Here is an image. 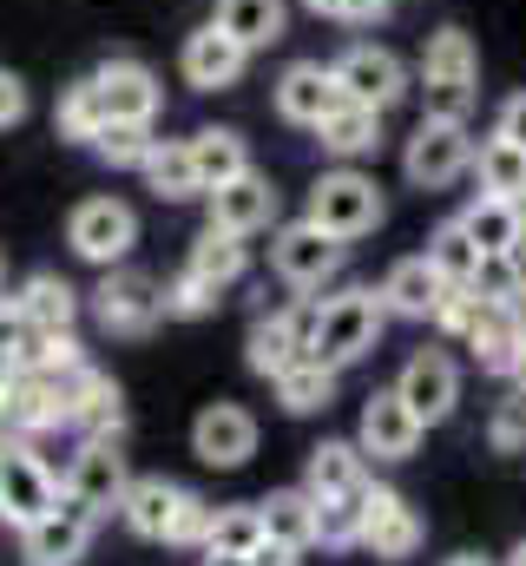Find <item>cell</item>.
<instances>
[{"instance_id":"obj_21","label":"cell","mask_w":526,"mask_h":566,"mask_svg":"<svg viewBox=\"0 0 526 566\" xmlns=\"http://www.w3.org/2000/svg\"><path fill=\"white\" fill-rule=\"evenodd\" d=\"M204 198H211V224H224V231H238V238L276 224V185H270V171H257V165H251L244 178L204 191Z\"/></svg>"},{"instance_id":"obj_12","label":"cell","mask_w":526,"mask_h":566,"mask_svg":"<svg viewBox=\"0 0 526 566\" xmlns=\"http://www.w3.org/2000/svg\"><path fill=\"white\" fill-rule=\"evenodd\" d=\"M394 396L421 416V428L448 422L454 402H461V363H454L448 349H414V356L401 363V376H394Z\"/></svg>"},{"instance_id":"obj_46","label":"cell","mask_w":526,"mask_h":566,"mask_svg":"<svg viewBox=\"0 0 526 566\" xmlns=\"http://www.w3.org/2000/svg\"><path fill=\"white\" fill-rule=\"evenodd\" d=\"M20 119H27V80L0 73V133H7V126H20Z\"/></svg>"},{"instance_id":"obj_11","label":"cell","mask_w":526,"mask_h":566,"mask_svg":"<svg viewBox=\"0 0 526 566\" xmlns=\"http://www.w3.org/2000/svg\"><path fill=\"white\" fill-rule=\"evenodd\" d=\"M309 323H316V303L303 296V303H290V310H270L251 323V336H244V363H251V376L263 382H276L290 363H303L309 356Z\"/></svg>"},{"instance_id":"obj_43","label":"cell","mask_w":526,"mask_h":566,"mask_svg":"<svg viewBox=\"0 0 526 566\" xmlns=\"http://www.w3.org/2000/svg\"><path fill=\"white\" fill-rule=\"evenodd\" d=\"M211 521H218V507L191 494V501L178 507V521H171V541H165V547H204V541H211Z\"/></svg>"},{"instance_id":"obj_37","label":"cell","mask_w":526,"mask_h":566,"mask_svg":"<svg viewBox=\"0 0 526 566\" xmlns=\"http://www.w3.org/2000/svg\"><path fill=\"white\" fill-rule=\"evenodd\" d=\"M53 126H60V139H73V145H93L106 126H113V119H106V99H99V86H93V73H86V80H73V86L60 93Z\"/></svg>"},{"instance_id":"obj_4","label":"cell","mask_w":526,"mask_h":566,"mask_svg":"<svg viewBox=\"0 0 526 566\" xmlns=\"http://www.w3.org/2000/svg\"><path fill=\"white\" fill-rule=\"evenodd\" d=\"M86 303H93V323L106 336H151L165 323V283L145 277V271H126V264H113L93 283Z\"/></svg>"},{"instance_id":"obj_19","label":"cell","mask_w":526,"mask_h":566,"mask_svg":"<svg viewBox=\"0 0 526 566\" xmlns=\"http://www.w3.org/2000/svg\"><path fill=\"white\" fill-rule=\"evenodd\" d=\"M356 448H362L369 461H408V454L421 448V416H414V409H408L394 389H376V396L362 402Z\"/></svg>"},{"instance_id":"obj_26","label":"cell","mask_w":526,"mask_h":566,"mask_svg":"<svg viewBox=\"0 0 526 566\" xmlns=\"http://www.w3.org/2000/svg\"><path fill=\"white\" fill-rule=\"evenodd\" d=\"M13 303H20V316L33 323V336H53V329H73L80 323V290L60 277V271H33V277L13 290Z\"/></svg>"},{"instance_id":"obj_38","label":"cell","mask_w":526,"mask_h":566,"mask_svg":"<svg viewBox=\"0 0 526 566\" xmlns=\"http://www.w3.org/2000/svg\"><path fill=\"white\" fill-rule=\"evenodd\" d=\"M263 541H270V527H263V507H224V514L211 521V541H204V554H257Z\"/></svg>"},{"instance_id":"obj_23","label":"cell","mask_w":526,"mask_h":566,"mask_svg":"<svg viewBox=\"0 0 526 566\" xmlns=\"http://www.w3.org/2000/svg\"><path fill=\"white\" fill-rule=\"evenodd\" d=\"M185 501H191V488H178L165 474H138L126 488V501H119V521H126L138 541H171V521H178Z\"/></svg>"},{"instance_id":"obj_24","label":"cell","mask_w":526,"mask_h":566,"mask_svg":"<svg viewBox=\"0 0 526 566\" xmlns=\"http://www.w3.org/2000/svg\"><path fill=\"white\" fill-rule=\"evenodd\" d=\"M73 382V428L80 434H99V441H119L126 434V396H119V382L106 376V369H80V376H66Z\"/></svg>"},{"instance_id":"obj_27","label":"cell","mask_w":526,"mask_h":566,"mask_svg":"<svg viewBox=\"0 0 526 566\" xmlns=\"http://www.w3.org/2000/svg\"><path fill=\"white\" fill-rule=\"evenodd\" d=\"M316 145H323L329 158H343V165H349V158H369V151L382 145V113H376V106L343 99V106L316 126Z\"/></svg>"},{"instance_id":"obj_42","label":"cell","mask_w":526,"mask_h":566,"mask_svg":"<svg viewBox=\"0 0 526 566\" xmlns=\"http://www.w3.org/2000/svg\"><path fill=\"white\" fill-rule=\"evenodd\" d=\"M27 369H46V376H80V369H86V349H80V336H73V329L33 336V356H27Z\"/></svg>"},{"instance_id":"obj_17","label":"cell","mask_w":526,"mask_h":566,"mask_svg":"<svg viewBox=\"0 0 526 566\" xmlns=\"http://www.w3.org/2000/svg\"><path fill=\"white\" fill-rule=\"evenodd\" d=\"M7 416L20 422L27 441L60 434V428H73V382H66V376H46V369H27V376L7 389Z\"/></svg>"},{"instance_id":"obj_9","label":"cell","mask_w":526,"mask_h":566,"mask_svg":"<svg viewBox=\"0 0 526 566\" xmlns=\"http://www.w3.org/2000/svg\"><path fill=\"white\" fill-rule=\"evenodd\" d=\"M60 488H66L73 501H86L93 514H119V501H126V488H132V474H126V454H119V441L80 434V448H73V461H66Z\"/></svg>"},{"instance_id":"obj_6","label":"cell","mask_w":526,"mask_h":566,"mask_svg":"<svg viewBox=\"0 0 526 566\" xmlns=\"http://www.w3.org/2000/svg\"><path fill=\"white\" fill-rule=\"evenodd\" d=\"M474 151L481 145L467 139V119H428L414 126V139L401 145V171L414 191H448L461 171H474Z\"/></svg>"},{"instance_id":"obj_34","label":"cell","mask_w":526,"mask_h":566,"mask_svg":"<svg viewBox=\"0 0 526 566\" xmlns=\"http://www.w3.org/2000/svg\"><path fill=\"white\" fill-rule=\"evenodd\" d=\"M336 376H343V369H329V363L303 356V363H290V369L276 376V402H283L290 416H316V409H329V402H336Z\"/></svg>"},{"instance_id":"obj_50","label":"cell","mask_w":526,"mask_h":566,"mask_svg":"<svg viewBox=\"0 0 526 566\" xmlns=\"http://www.w3.org/2000/svg\"><path fill=\"white\" fill-rule=\"evenodd\" d=\"M448 566H494V560H481V554H454Z\"/></svg>"},{"instance_id":"obj_40","label":"cell","mask_w":526,"mask_h":566,"mask_svg":"<svg viewBox=\"0 0 526 566\" xmlns=\"http://www.w3.org/2000/svg\"><path fill=\"white\" fill-rule=\"evenodd\" d=\"M362 501L369 494L316 501V547H362Z\"/></svg>"},{"instance_id":"obj_7","label":"cell","mask_w":526,"mask_h":566,"mask_svg":"<svg viewBox=\"0 0 526 566\" xmlns=\"http://www.w3.org/2000/svg\"><path fill=\"white\" fill-rule=\"evenodd\" d=\"M60 481H53V468L40 461V448L33 441H13V448H0V521L13 527V534H27L40 514H53L60 507Z\"/></svg>"},{"instance_id":"obj_20","label":"cell","mask_w":526,"mask_h":566,"mask_svg":"<svg viewBox=\"0 0 526 566\" xmlns=\"http://www.w3.org/2000/svg\"><path fill=\"white\" fill-rule=\"evenodd\" d=\"M362 547L376 560H408L421 547V514L394 488H369V501H362Z\"/></svg>"},{"instance_id":"obj_30","label":"cell","mask_w":526,"mask_h":566,"mask_svg":"<svg viewBox=\"0 0 526 566\" xmlns=\"http://www.w3.org/2000/svg\"><path fill=\"white\" fill-rule=\"evenodd\" d=\"M185 271H198L204 283L231 290V283L251 271V244H244L238 231H224V224H204V231H198V244H191V258H185Z\"/></svg>"},{"instance_id":"obj_16","label":"cell","mask_w":526,"mask_h":566,"mask_svg":"<svg viewBox=\"0 0 526 566\" xmlns=\"http://www.w3.org/2000/svg\"><path fill=\"white\" fill-rule=\"evenodd\" d=\"M93 86L106 99V119H126V126H151L165 113V86L145 60H106L93 66Z\"/></svg>"},{"instance_id":"obj_28","label":"cell","mask_w":526,"mask_h":566,"mask_svg":"<svg viewBox=\"0 0 526 566\" xmlns=\"http://www.w3.org/2000/svg\"><path fill=\"white\" fill-rule=\"evenodd\" d=\"M145 185L165 198V205H185V198H204V178H198V158L191 139H158L145 158Z\"/></svg>"},{"instance_id":"obj_36","label":"cell","mask_w":526,"mask_h":566,"mask_svg":"<svg viewBox=\"0 0 526 566\" xmlns=\"http://www.w3.org/2000/svg\"><path fill=\"white\" fill-rule=\"evenodd\" d=\"M474 171H481V191L526 205V145L501 139V133H494V139H481V151H474Z\"/></svg>"},{"instance_id":"obj_3","label":"cell","mask_w":526,"mask_h":566,"mask_svg":"<svg viewBox=\"0 0 526 566\" xmlns=\"http://www.w3.org/2000/svg\"><path fill=\"white\" fill-rule=\"evenodd\" d=\"M382 185L369 178V171H356V165H336V171H323L316 185H309V218L329 231V238H369L376 224H382Z\"/></svg>"},{"instance_id":"obj_2","label":"cell","mask_w":526,"mask_h":566,"mask_svg":"<svg viewBox=\"0 0 526 566\" xmlns=\"http://www.w3.org/2000/svg\"><path fill=\"white\" fill-rule=\"evenodd\" d=\"M474 93H481V53H474V40L461 27L428 33V46H421V106H428V119H467Z\"/></svg>"},{"instance_id":"obj_51","label":"cell","mask_w":526,"mask_h":566,"mask_svg":"<svg viewBox=\"0 0 526 566\" xmlns=\"http://www.w3.org/2000/svg\"><path fill=\"white\" fill-rule=\"evenodd\" d=\"M507 566H526V541H520V547H514V554H507Z\"/></svg>"},{"instance_id":"obj_32","label":"cell","mask_w":526,"mask_h":566,"mask_svg":"<svg viewBox=\"0 0 526 566\" xmlns=\"http://www.w3.org/2000/svg\"><path fill=\"white\" fill-rule=\"evenodd\" d=\"M211 20H218L224 33H238L251 53H263V46L283 40V27H290V0H218Z\"/></svg>"},{"instance_id":"obj_8","label":"cell","mask_w":526,"mask_h":566,"mask_svg":"<svg viewBox=\"0 0 526 566\" xmlns=\"http://www.w3.org/2000/svg\"><path fill=\"white\" fill-rule=\"evenodd\" d=\"M270 271L290 283V290H323V283L343 271V238H329L316 218H296L270 238Z\"/></svg>"},{"instance_id":"obj_41","label":"cell","mask_w":526,"mask_h":566,"mask_svg":"<svg viewBox=\"0 0 526 566\" xmlns=\"http://www.w3.org/2000/svg\"><path fill=\"white\" fill-rule=\"evenodd\" d=\"M218 283H204L198 271H178V277L165 283V316H185V323H198V316H211L218 310Z\"/></svg>"},{"instance_id":"obj_48","label":"cell","mask_w":526,"mask_h":566,"mask_svg":"<svg viewBox=\"0 0 526 566\" xmlns=\"http://www.w3.org/2000/svg\"><path fill=\"white\" fill-rule=\"evenodd\" d=\"M251 560H257V566H303V554H296V547H283V541H263Z\"/></svg>"},{"instance_id":"obj_18","label":"cell","mask_w":526,"mask_h":566,"mask_svg":"<svg viewBox=\"0 0 526 566\" xmlns=\"http://www.w3.org/2000/svg\"><path fill=\"white\" fill-rule=\"evenodd\" d=\"M191 454L204 468H244L257 454V416L238 409V402H211L198 422H191Z\"/></svg>"},{"instance_id":"obj_14","label":"cell","mask_w":526,"mask_h":566,"mask_svg":"<svg viewBox=\"0 0 526 566\" xmlns=\"http://www.w3.org/2000/svg\"><path fill=\"white\" fill-rule=\"evenodd\" d=\"M270 99H276V119H290V126L316 133V126L343 106V86H336V73H329L323 60H290V66L276 73Z\"/></svg>"},{"instance_id":"obj_49","label":"cell","mask_w":526,"mask_h":566,"mask_svg":"<svg viewBox=\"0 0 526 566\" xmlns=\"http://www.w3.org/2000/svg\"><path fill=\"white\" fill-rule=\"evenodd\" d=\"M198 566H257V560H251V554H204Z\"/></svg>"},{"instance_id":"obj_1","label":"cell","mask_w":526,"mask_h":566,"mask_svg":"<svg viewBox=\"0 0 526 566\" xmlns=\"http://www.w3.org/2000/svg\"><path fill=\"white\" fill-rule=\"evenodd\" d=\"M382 323H389L382 290H336L329 303H316L309 356L329 363V369H349V363H362V356L382 343Z\"/></svg>"},{"instance_id":"obj_22","label":"cell","mask_w":526,"mask_h":566,"mask_svg":"<svg viewBox=\"0 0 526 566\" xmlns=\"http://www.w3.org/2000/svg\"><path fill=\"white\" fill-rule=\"evenodd\" d=\"M448 290H454V283L441 277V271L428 264V251H421V258L389 264V277H382V303H389V316L434 323V316H441V303H448Z\"/></svg>"},{"instance_id":"obj_10","label":"cell","mask_w":526,"mask_h":566,"mask_svg":"<svg viewBox=\"0 0 526 566\" xmlns=\"http://www.w3.org/2000/svg\"><path fill=\"white\" fill-rule=\"evenodd\" d=\"M93 527H99V514H93L86 501L60 494V507L40 514V521L20 534V560L27 566H80L86 547H93Z\"/></svg>"},{"instance_id":"obj_13","label":"cell","mask_w":526,"mask_h":566,"mask_svg":"<svg viewBox=\"0 0 526 566\" xmlns=\"http://www.w3.org/2000/svg\"><path fill=\"white\" fill-rule=\"evenodd\" d=\"M244 60H251V46H244L238 33H224L218 20H204V27L185 33V46H178V73H185V86H198V93H231V86L244 80Z\"/></svg>"},{"instance_id":"obj_25","label":"cell","mask_w":526,"mask_h":566,"mask_svg":"<svg viewBox=\"0 0 526 566\" xmlns=\"http://www.w3.org/2000/svg\"><path fill=\"white\" fill-rule=\"evenodd\" d=\"M303 488H309L316 501L369 494V488H376V481H369V454H362L356 441H323V448H309V474H303Z\"/></svg>"},{"instance_id":"obj_29","label":"cell","mask_w":526,"mask_h":566,"mask_svg":"<svg viewBox=\"0 0 526 566\" xmlns=\"http://www.w3.org/2000/svg\"><path fill=\"white\" fill-rule=\"evenodd\" d=\"M428 264L454 283V290H474V283L487 277V264H494V258L467 238V224H461V218H448V224L428 238Z\"/></svg>"},{"instance_id":"obj_35","label":"cell","mask_w":526,"mask_h":566,"mask_svg":"<svg viewBox=\"0 0 526 566\" xmlns=\"http://www.w3.org/2000/svg\"><path fill=\"white\" fill-rule=\"evenodd\" d=\"M461 224H467V238L487 251V258H501L514 238H520V224H526V211L514 205V198H494V191H481L467 211H461Z\"/></svg>"},{"instance_id":"obj_15","label":"cell","mask_w":526,"mask_h":566,"mask_svg":"<svg viewBox=\"0 0 526 566\" xmlns=\"http://www.w3.org/2000/svg\"><path fill=\"white\" fill-rule=\"evenodd\" d=\"M329 73H336L343 99H356V106H376V113H389L394 99L408 93V66L394 60L389 46H369V40H362V46H349V53H343Z\"/></svg>"},{"instance_id":"obj_44","label":"cell","mask_w":526,"mask_h":566,"mask_svg":"<svg viewBox=\"0 0 526 566\" xmlns=\"http://www.w3.org/2000/svg\"><path fill=\"white\" fill-rule=\"evenodd\" d=\"M316 20H343V27H369V20H389L394 0H303Z\"/></svg>"},{"instance_id":"obj_45","label":"cell","mask_w":526,"mask_h":566,"mask_svg":"<svg viewBox=\"0 0 526 566\" xmlns=\"http://www.w3.org/2000/svg\"><path fill=\"white\" fill-rule=\"evenodd\" d=\"M487 441H494L501 454H520V448H526V389L514 396V402H501V409H494V422H487Z\"/></svg>"},{"instance_id":"obj_5","label":"cell","mask_w":526,"mask_h":566,"mask_svg":"<svg viewBox=\"0 0 526 566\" xmlns=\"http://www.w3.org/2000/svg\"><path fill=\"white\" fill-rule=\"evenodd\" d=\"M66 244H73V258H80V264L113 271V264H126L132 244H138V211H132L126 198H113V191L80 198V205H73V218H66Z\"/></svg>"},{"instance_id":"obj_31","label":"cell","mask_w":526,"mask_h":566,"mask_svg":"<svg viewBox=\"0 0 526 566\" xmlns=\"http://www.w3.org/2000/svg\"><path fill=\"white\" fill-rule=\"evenodd\" d=\"M191 158H198L204 191H218V185H231V178L251 171V145H244L238 126H204V133H191Z\"/></svg>"},{"instance_id":"obj_33","label":"cell","mask_w":526,"mask_h":566,"mask_svg":"<svg viewBox=\"0 0 526 566\" xmlns=\"http://www.w3.org/2000/svg\"><path fill=\"white\" fill-rule=\"evenodd\" d=\"M263 507V527H270V541H283V547H316V494L309 488H276Z\"/></svg>"},{"instance_id":"obj_47","label":"cell","mask_w":526,"mask_h":566,"mask_svg":"<svg viewBox=\"0 0 526 566\" xmlns=\"http://www.w3.org/2000/svg\"><path fill=\"white\" fill-rule=\"evenodd\" d=\"M494 133H501V139H514V145H526V93H514V99L501 106V119H494Z\"/></svg>"},{"instance_id":"obj_39","label":"cell","mask_w":526,"mask_h":566,"mask_svg":"<svg viewBox=\"0 0 526 566\" xmlns=\"http://www.w3.org/2000/svg\"><path fill=\"white\" fill-rule=\"evenodd\" d=\"M151 145H158V139H151V126H126V119H113L99 139L86 145V151H93V158H106L113 171H145Z\"/></svg>"}]
</instances>
